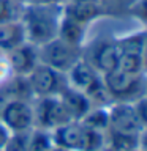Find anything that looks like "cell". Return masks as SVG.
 <instances>
[{"label": "cell", "instance_id": "obj_1", "mask_svg": "<svg viewBox=\"0 0 147 151\" xmlns=\"http://www.w3.org/2000/svg\"><path fill=\"white\" fill-rule=\"evenodd\" d=\"M63 14L59 3H24L21 24L25 33V41L40 47L57 38L59 24Z\"/></svg>", "mask_w": 147, "mask_h": 151}, {"label": "cell", "instance_id": "obj_2", "mask_svg": "<svg viewBox=\"0 0 147 151\" xmlns=\"http://www.w3.org/2000/svg\"><path fill=\"white\" fill-rule=\"evenodd\" d=\"M101 79L111 102H135L146 98V74H130L117 68L103 74Z\"/></svg>", "mask_w": 147, "mask_h": 151}, {"label": "cell", "instance_id": "obj_3", "mask_svg": "<svg viewBox=\"0 0 147 151\" xmlns=\"http://www.w3.org/2000/svg\"><path fill=\"white\" fill-rule=\"evenodd\" d=\"M38 52H40V63L51 66L63 74L82 57V47L65 42L60 38H54L52 41L40 46Z\"/></svg>", "mask_w": 147, "mask_h": 151}, {"label": "cell", "instance_id": "obj_4", "mask_svg": "<svg viewBox=\"0 0 147 151\" xmlns=\"http://www.w3.org/2000/svg\"><path fill=\"white\" fill-rule=\"evenodd\" d=\"M82 57L97 69L98 74H106L119 68V49L116 38H98L82 46Z\"/></svg>", "mask_w": 147, "mask_h": 151}, {"label": "cell", "instance_id": "obj_5", "mask_svg": "<svg viewBox=\"0 0 147 151\" xmlns=\"http://www.w3.org/2000/svg\"><path fill=\"white\" fill-rule=\"evenodd\" d=\"M108 129L125 135H146V123L138 116L133 102H111L108 106Z\"/></svg>", "mask_w": 147, "mask_h": 151}, {"label": "cell", "instance_id": "obj_6", "mask_svg": "<svg viewBox=\"0 0 147 151\" xmlns=\"http://www.w3.org/2000/svg\"><path fill=\"white\" fill-rule=\"evenodd\" d=\"M27 82L33 98L59 96L68 87V80L63 73L43 63H40L27 76Z\"/></svg>", "mask_w": 147, "mask_h": 151}, {"label": "cell", "instance_id": "obj_7", "mask_svg": "<svg viewBox=\"0 0 147 151\" xmlns=\"http://www.w3.org/2000/svg\"><path fill=\"white\" fill-rule=\"evenodd\" d=\"M0 121L9 132L33 129V106L30 99L9 98L0 106Z\"/></svg>", "mask_w": 147, "mask_h": 151}, {"label": "cell", "instance_id": "obj_8", "mask_svg": "<svg viewBox=\"0 0 147 151\" xmlns=\"http://www.w3.org/2000/svg\"><path fill=\"white\" fill-rule=\"evenodd\" d=\"M33 106V127L52 131L63 123L71 121L62 106L59 96H41L32 99Z\"/></svg>", "mask_w": 147, "mask_h": 151}, {"label": "cell", "instance_id": "obj_9", "mask_svg": "<svg viewBox=\"0 0 147 151\" xmlns=\"http://www.w3.org/2000/svg\"><path fill=\"white\" fill-rule=\"evenodd\" d=\"M8 61L11 65V69L14 76H22L27 77L33 69L40 65V52L38 47L30 42H22L16 49L7 52Z\"/></svg>", "mask_w": 147, "mask_h": 151}, {"label": "cell", "instance_id": "obj_10", "mask_svg": "<svg viewBox=\"0 0 147 151\" xmlns=\"http://www.w3.org/2000/svg\"><path fill=\"white\" fill-rule=\"evenodd\" d=\"M52 145L70 151H81L84 140V126L81 121H68L51 131Z\"/></svg>", "mask_w": 147, "mask_h": 151}, {"label": "cell", "instance_id": "obj_11", "mask_svg": "<svg viewBox=\"0 0 147 151\" xmlns=\"http://www.w3.org/2000/svg\"><path fill=\"white\" fill-rule=\"evenodd\" d=\"M59 99L71 121H81L82 116L93 107L90 99L85 96V93L70 85L59 94Z\"/></svg>", "mask_w": 147, "mask_h": 151}, {"label": "cell", "instance_id": "obj_12", "mask_svg": "<svg viewBox=\"0 0 147 151\" xmlns=\"http://www.w3.org/2000/svg\"><path fill=\"white\" fill-rule=\"evenodd\" d=\"M63 14L84 25H90L97 19L104 16L103 6L100 2H63L62 3Z\"/></svg>", "mask_w": 147, "mask_h": 151}, {"label": "cell", "instance_id": "obj_13", "mask_svg": "<svg viewBox=\"0 0 147 151\" xmlns=\"http://www.w3.org/2000/svg\"><path fill=\"white\" fill-rule=\"evenodd\" d=\"M25 42V33L21 21H11V22H0V52H7L16 49Z\"/></svg>", "mask_w": 147, "mask_h": 151}, {"label": "cell", "instance_id": "obj_14", "mask_svg": "<svg viewBox=\"0 0 147 151\" xmlns=\"http://www.w3.org/2000/svg\"><path fill=\"white\" fill-rule=\"evenodd\" d=\"M85 36H87V25L62 14L57 38H60V40H63L65 42H70L73 46L82 47L85 44Z\"/></svg>", "mask_w": 147, "mask_h": 151}, {"label": "cell", "instance_id": "obj_15", "mask_svg": "<svg viewBox=\"0 0 147 151\" xmlns=\"http://www.w3.org/2000/svg\"><path fill=\"white\" fill-rule=\"evenodd\" d=\"M108 123H109L108 107H103V106H93L81 120V124L84 127L100 131V132H106Z\"/></svg>", "mask_w": 147, "mask_h": 151}, {"label": "cell", "instance_id": "obj_16", "mask_svg": "<svg viewBox=\"0 0 147 151\" xmlns=\"http://www.w3.org/2000/svg\"><path fill=\"white\" fill-rule=\"evenodd\" d=\"M22 0H0V22L19 21L22 14Z\"/></svg>", "mask_w": 147, "mask_h": 151}, {"label": "cell", "instance_id": "obj_17", "mask_svg": "<svg viewBox=\"0 0 147 151\" xmlns=\"http://www.w3.org/2000/svg\"><path fill=\"white\" fill-rule=\"evenodd\" d=\"M51 146H52L51 132L33 127L30 131V139H28L27 151H49Z\"/></svg>", "mask_w": 147, "mask_h": 151}, {"label": "cell", "instance_id": "obj_18", "mask_svg": "<svg viewBox=\"0 0 147 151\" xmlns=\"http://www.w3.org/2000/svg\"><path fill=\"white\" fill-rule=\"evenodd\" d=\"M104 150V132L84 127V140L81 151H103Z\"/></svg>", "mask_w": 147, "mask_h": 151}, {"label": "cell", "instance_id": "obj_19", "mask_svg": "<svg viewBox=\"0 0 147 151\" xmlns=\"http://www.w3.org/2000/svg\"><path fill=\"white\" fill-rule=\"evenodd\" d=\"M30 131L28 132H9L3 151H27Z\"/></svg>", "mask_w": 147, "mask_h": 151}, {"label": "cell", "instance_id": "obj_20", "mask_svg": "<svg viewBox=\"0 0 147 151\" xmlns=\"http://www.w3.org/2000/svg\"><path fill=\"white\" fill-rule=\"evenodd\" d=\"M100 2H101L104 14H109V13L122 11V9H127L128 11L135 0H100Z\"/></svg>", "mask_w": 147, "mask_h": 151}, {"label": "cell", "instance_id": "obj_21", "mask_svg": "<svg viewBox=\"0 0 147 151\" xmlns=\"http://www.w3.org/2000/svg\"><path fill=\"white\" fill-rule=\"evenodd\" d=\"M8 135H9V131L2 124V121H0V150H3V146L8 140Z\"/></svg>", "mask_w": 147, "mask_h": 151}, {"label": "cell", "instance_id": "obj_22", "mask_svg": "<svg viewBox=\"0 0 147 151\" xmlns=\"http://www.w3.org/2000/svg\"><path fill=\"white\" fill-rule=\"evenodd\" d=\"M24 3H41V5H46V3H59L62 5L65 0H22Z\"/></svg>", "mask_w": 147, "mask_h": 151}, {"label": "cell", "instance_id": "obj_23", "mask_svg": "<svg viewBox=\"0 0 147 151\" xmlns=\"http://www.w3.org/2000/svg\"><path fill=\"white\" fill-rule=\"evenodd\" d=\"M49 151H70V150H66V148H62V146H55V145H52Z\"/></svg>", "mask_w": 147, "mask_h": 151}, {"label": "cell", "instance_id": "obj_24", "mask_svg": "<svg viewBox=\"0 0 147 151\" xmlns=\"http://www.w3.org/2000/svg\"><path fill=\"white\" fill-rule=\"evenodd\" d=\"M0 151H3V150H0Z\"/></svg>", "mask_w": 147, "mask_h": 151}]
</instances>
